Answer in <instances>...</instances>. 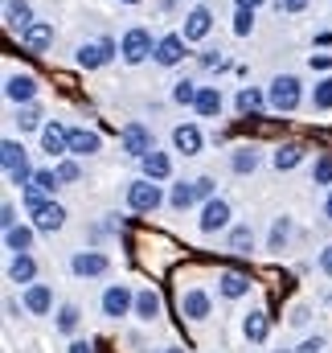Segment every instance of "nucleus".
<instances>
[{
    "label": "nucleus",
    "instance_id": "obj_1",
    "mask_svg": "<svg viewBox=\"0 0 332 353\" xmlns=\"http://www.w3.org/2000/svg\"><path fill=\"white\" fill-rule=\"evenodd\" d=\"M267 103L279 111V115H287V111H295L300 107V79L295 74H279L271 90H267Z\"/></svg>",
    "mask_w": 332,
    "mask_h": 353
},
{
    "label": "nucleus",
    "instance_id": "obj_2",
    "mask_svg": "<svg viewBox=\"0 0 332 353\" xmlns=\"http://www.w3.org/2000/svg\"><path fill=\"white\" fill-rule=\"evenodd\" d=\"M160 201H165V197H160V185H156V181L144 176V181H132V185H127V205H132L136 214H152Z\"/></svg>",
    "mask_w": 332,
    "mask_h": 353
},
{
    "label": "nucleus",
    "instance_id": "obj_3",
    "mask_svg": "<svg viewBox=\"0 0 332 353\" xmlns=\"http://www.w3.org/2000/svg\"><path fill=\"white\" fill-rule=\"evenodd\" d=\"M119 54H123V62H132V66H140L148 54H152V33L148 29H127L123 33V41H119Z\"/></svg>",
    "mask_w": 332,
    "mask_h": 353
},
{
    "label": "nucleus",
    "instance_id": "obj_4",
    "mask_svg": "<svg viewBox=\"0 0 332 353\" xmlns=\"http://www.w3.org/2000/svg\"><path fill=\"white\" fill-rule=\"evenodd\" d=\"M119 144H123V152H127V157H136V161H144L148 152H156L152 132H148L144 123H127V128L119 132Z\"/></svg>",
    "mask_w": 332,
    "mask_h": 353
},
{
    "label": "nucleus",
    "instance_id": "obj_5",
    "mask_svg": "<svg viewBox=\"0 0 332 353\" xmlns=\"http://www.w3.org/2000/svg\"><path fill=\"white\" fill-rule=\"evenodd\" d=\"M103 312H107L111 321L136 312V296H132V288H127V283H111V288L103 292Z\"/></svg>",
    "mask_w": 332,
    "mask_h": 353
},
{
    "label": "nucleus",
    "instance_id": "obj_6",
    "mask_svg": "<svg viewBox=\"0 0 332 353\" xmlns=\"http://www.w3.org/2000/svg\"><path fill=\"white\" fill-rule=\"evenodd\" d=\"M111 58H115V41H111V37H98V41L79 46V66H86V70H98V66H107Z\"/></svg>",
    "mask_w": 332,
    "mask_h": 353
},
{
    "label": "nucleus",
    "instance_id": "obj_7",
    "mask_svg": "<svg viewBox=\"0 0 332 353\" xmlns=\"http://www.w3.org/2000/svg\"><path fill=\"white\" fill-rule=\"evenodd\" d=\"M226 226H230V201H226V197L205 201V210H201V230L214 234V230H226Z\"/></svg>",
    "mask_w": 332,
    "mask_h": 353
},
{
    "label": "nucleus",
    "instance_id": "obj_8",
    "mask_svg": "<svg viewBox=\"0 0 332 353\" xmlns=\"http://www.w3.org/2000/svg\"><path fill=\"white\" fill-rule=\"evenodd\" d=\"M209 308H214V300H209L201 288H189V292L180 296V316H185V321H209Z\"/></svg>",
    "mask_w": 332,
    "mask_h": 353
},
{
    "label": "nucleus",
    "instance_id": "obj_9",
    "mask_svg": "<svg viewBox=\"0 0 332 353\" xmlns=\"http://www.w3.org/2000/svg\"><path fill=\"white\" fill-rule=\"evenodd\" d=\"M209 29H214V12H209V8H193V12L185 17V33H180V37H185V41H201Z\"/></svg>",
    "mask_w": 332,
    "mask_h": 353
},
{
    "label": "nucleus",
    "instance_id": "obj_10",
    "mask_svg": "<svg viewBox=\"0 0 332 353\" xmlns=\"http://www.w3.org/2000/svg\"><path fill=\"white\" fill-rule=\"evenodd\" d=\"M41 144H45L50 157L70 152V128H62V123H45V128H41Z\"/></svg>",
    "mask_w": 332,
    "mask_h": 353
},
{
    "label": "nucleus",
    "instance_id": "obj_11",
    "mask_svg": "<svg viewBox=\"0 0 332 353\" xmlns=\"http://www.w3.org/2000/svg\"><path fill=\"white\" fill-rule=\"evenodd\" d=\"M218 292H222L226 300H242L250 292V275H242V271H222V275H218Z\"/></svg>",
    "mask_w": 332,
    "mask_h": 353
},
{
    "label": "nucleus",
    "instance_id": "obj_12",
    "mask_svg": "<svg viewBox=\"0 0 332 353\" xmlns=\"http://www.w3.org/2000/svg\"><path fill=\"white\" fill-rule=\"evenodd\" d=\"M70 267H74V275H103L107 267H111V259L107 255H98V251H79L74 259H70Z\"/></svg>",
    "mask_w": 332,
    "mask_h": 353
},
{
    "label": "nucleus",
    "instance_id": "obj_13",
    "mask_svg": "<svg viewBox=\"0 0 332 353\" xmlns=\"http://www.w3.org/2000/svg\"><path fill=\"white\" fill-rule=\"evenodd\" d=\"M21 41H25V50L41 54V50H50V41H54V25H50V21H37V25H29V29L21 33Z\"/></svg>",
    "mask_w": 332,
    "mask_h": 353
},
{
    "label": "nucleus",
    "instance_id": "obj_14",
    "mask_svg": "<svg viewBox=\"0 0 332 353\" xmlns=\"http://www.w3.org/2000/svg\"><path fill=\"white\" fill-rule=\"evenodd\" d=\"M25 308H29L33 316H45V312L54 308V292H50L45 283H29V288H25Z\"/></svg>",
    "mask_w": 332,
    "mask_h": 353
},
{
    "label": "nucleus",
    "instance_id": "obj_15",
    "mask_svg": "<svg viewBox=\"0 0 332 353\" xmlns=\"http://www.w3.org/2000/svg\"><path fill=\"white\" fill-rule=\"evenodd\" d=\"M180 58H185V37L180 33H168V37L156 41V62L160 66H176Z\"/></svg>",
    "mask_w": 332,
    "mask_h": 353
},
{
    "label": "nucleus",
    "instance_id": "obj_16",
    "mask_svg": "<svg viewBox=\"0 0 332 353\" xmlns=\"http://www.w3.org/2000/svg\"><path fill=\"white\" fill-rule=\"evenodd\" d=\"M4 94H8L12 103H25V107H29V99L37 94V79H33V74H12V79L4 83Z\"/></svg>",
    "mask_w": 332,
    "mask_h": 353
},
{
    "label": "nucleus",
    "instance_id": "obj_17",
    "mask_svg": "<svg viewBox=\"0 0 332 353\" xmlns=\"http://www.w3.org/2000/svg\"><path fill=\"white\" fill-rule=\"evenodd\" d=\"M62 222H66V210H62L58 201H45V205L33 210V226H37V230H58Z\"/></svg>",
    "mask_w": 332,
    "mask_h": 353
},
{
    "label": "nucleus",
    "instance_id": "obj_18",
    "mask_svg": "<svg viewBox=\"0 0 332 353\" xmlns=\"http://www.w3.org/2000/svg\"><path fill=\"white\" fill-rule=\"evenodd\" d=\"M98 132H86V128H70V152L74 157H94L98 152Z\"/></svg>",
    "mask_w": 332,
    "mask_h": 353
},
{
    "label": "nucleus",
    "instance_id": "obj_19",
    "mask_svg": "<svg viewBox=\"0 0 332 353\" xmlns=\"http://www.w3.org/2000/svg\"><path fill=\"white\" fill-rule=\"evenodd\" d=\"M304 152H308V148H304V144H295V140H291V144H279V148H275V157H271V161H275V169H279V173H287V169H295V165H300V161H304Z\"/></svg>",
    "mask_w": 332,
    "mask_h": 353
},
{
    "label": "nucleus",
    "instance_id": "obj_20",
    "mask_svg": "<svg viewBox=\"0 0 332 353\" xmlns=\"http://www.w3.org/2000/svg\"><path fill=\"white\" fill-rule=\"evenodd\" d=\"M4 17H8V25H12V29H21V33H25L29 25H37V21H33V8H29V0H8Z\"/></svg>",
    "mask_w": 332,
    "mask_h": 353
},
{
    "label": "nucleus",
    "instance_id": "obj_21",
    "mask_svg": "<svg viewBox=\"0 0 332 353\" xmlns=\"http://www.w3.org/2000/svg\"><path fill=\"white\" fill-rule=\"evenodd\" d=\"M136 316H140V321H148V325H152V321L160 316V296H156L152 288L136 292Z\"/></svg>",
    "mask_w": 332,
    "mask_h": 353
},
{
    "label": "nucleus",
    "instance_id": "obj_22",
    "mask_svg": "<svg viewBox=\"0 0 332 353\" xmlns=\"http://www.w3.org/2000/svg\"><path fill=\"white\" fill-rule=\"evenodd\" d=\"M172 144H176L185 157H193V152H201V132H197L193 123H185V128H176V132H172Z\"/></svg>",
    "mask_w": 332,
    "mask_h": 353
},
{
    "label": "nucleus",
    "instance_id": "obj_23",
    "mask_svg": "<svg viewBox=\"0 0 332 353\" xmlns=\"http://www.w3.org/2000/svg\"><path fill=\"white\" fill-rule=\"evenodd\" d=\"M140 165H144V176H148V181H165V176L172 173V161H168L165 152H148Z\"/></svg>",
    "mask_w": 332,
    "mask_h": 353
},
{
    "label": "nucleus",
    "instance_id": "obj_24",
    "mask_svg": "<svg viewBox=\"0 0 332 353\" xmlns=\"http://www.w3.org/2000/svg\"><path fill=\"white\" fill-rule=\"evenodd\" d=\"M242 333H247V341H267V333H271V321H267V312H250L247 321H242Z\"/></svg>",
    "mask_w": 332,
    "mask_h": 353
},
{
    "label": "nucleus",
    "instance_id": "obj_25",
    "mask_svg": "<svg viewBox=\"0 0 332 353\" xmlns=\"http://www.w3.org/2000/svg\"><path fill=\"white\" fill-rule=\"evenodd\" d=\"M33 275H37L33 255H17V259H12V267H8V279H12V283H33Z\"/></svg>",
    "mask_w": 332,
    "mask_h": 353
},
{
    "label": "nucleus",
    "instance_id": "obj_26",
    "mask_svg": "<svg viewBox=\"0 0 332 353\" xmlns=\"http://www.w3.org/2000/svg\"><path fill=\"white\" fill-rule=\"evenodd\" d=\"M0 161H4V173H12V169L29 165V161H25V148H21L17 140H4V144H0Z\"/></svg>",
    "mask_w": 332,
    "mask_h": 353
},
{
    "label": "nucleus",
    "instance_id": "obj_27",
    "mask_svg": "<svg viewBox=\"0 0 332 353\" xmlns=\"http://www.w3.org/2000/svg\"><path fill=\"white\" fill-rule=\"evenodd\" d=\"M168 201H172V210H189V205L197 201V185H193V181H180V185H172Z\"/></svg>",
    "mask_w": 332,
    "mask_h": 353
},
{
    "label": "nucleus",
    "instance_id": "obj_28",
    "mask_svg": "<svg viewBox=\"0 0 332 353\" xmlns=\"http://www.w3.org/2000/svg\"><path fill=\"white\" fill-rule=\"evenodd\" d=\"M4 243H8V251L25 255V251L33 247V230H29V226H12V230H4Z\"/></svg>",
    "mask_w": 332,
    "mask_h": 353
},
{
    "label": "nucleus",
    "instance_id": "obj_29",
    "mask_svg": "<svg viewBox=\"0 0 332 353\" xmlns=\"http://www.w3.org/2000/svg\"><path fill=\"white\" fill-rule=\"evenodd\" d=\"M218 111H222V90L201 87V94H197V115H218Z\"/></svg>",
    "mask_w": 332,
    "mask_h": 353
},
{
    "label": "nucleus",
    "instance_id": "obj_30",
    "mask_svg": "<svg viewBox=\"0 0 332 353\" xmlns=\"http://www.w3.org/2000/svg\"><path fill=\"white\" fill-rule=\"evenodd\" d=\"M287 239H291V218H275V226H271V251H283L287 247Z\"/></svg>",
    "mask_w": 332,
    "mask_h": 353
},
{
    "label": "nucleus",
    "instance_id": "obj_31",
    "mask_svg": "<svg viewBox=\"0 0 332 353\" xmlns=\"http://www.w3.org/2000/svg\"><path fill=\"white\" fill-rule=\"evenodd\" d=\"M230 169H234V173H254V169H258V152H250V148H238V152H234V157H230Z\"/></svg>",
    "mask_w": 332,
    "mask_h": 353
},
{
    "label": "nucleus",
    "instance_id": "obj_32",
    "mask_svg": "<svg viewBox=\"0 0 332 353\" xmlns=\"http://www.w3.org/2000/svg\"><path fill=\"white\" fill-rule=\"evenodd\" d=\"M250 247H254V230H250V226H234V230H230V251L250 255Z\"/></svg>",
    "mask_w": 332,
    "mask_h": 353
},
{
    "label": "nucleus",
    "instance_id": "obj_33",
    "mask_svg": "<svg viewBox=\"0 0 332 353\" xmlns=\"http://www.w3.org/2000/svg\"><path fill=\"white\" fill-rule=\"evenodd\" d=\"M79 321H83L79 304H62V308H58V329H62V333H74V329H79Z\"/></svg>",
    "mask_w": 332,
    "mask_h": 353
},
{
    "label": "nucleus",
    "instance_id": "obj_34",
    "mask_svg": "<svg viewBox=\"0 0 332 353\" xmlns=\"http://www.w3.org/2000/svg\"><path fill=\"white\" fill-rule=\"evenodd\" d=\"M312 107H316V111H332V79H320V83H316Z\"/></svg>",
    "mask_w": 332,
    "mask_h": 353
},
{
    "label": "nucleus",
    "instance_id": "obj_35",
    "mask_svg": "<svg viewBox=\"0 0 332 353\" xmlns=\"http://www.w3.org/2000/svg\"><path fill=\"white\" fill-rule=\"evenodd\" d=\"M58 185H62L58 169H37V173H33V189H41V193H54Z\"/></svg>",
    "mask_w": 332,
    "mask_h": 353
},
{
    "label": "nucleus",
    "instance_id": "obj_36",
    "mask_svg": "<svg viewBox=\"0 0 332 353\" xmlns=\"http://www.w3.org/2000/svg\"><path fill=\"white\" fill-rule=\"evenodd\" d=\"M197 94H201V87H197V83H189V79L172 87V99H176V103H185V107H197Z\"/></svg>",
    "mask_w": 332,
    "mask_h": 353
},
{
    "label": "nucleus",
    "instance_id": "obj_37",
    "mask_svg": "<svg viewBox=\"0 0 332 353\" xmlns=\"http://www.w3.org/2000/svg\"><path fill=\"white\" fill-rule=\"evenodd\" d=\"M258 107H262V94H258L254 87H242V90H238V111H242V115H254Z\"/></svg>",
    "mask_w": 332,
    "mask_h": 353
},
{
    "label": "nucleus",
    "instance_id": "obj_38",
    "mask_svg": "<svg viewBox=\"0 0 332 353\" xmlns=\"http://www.w3.org/2000/svg\"><path fill=\"white\" fill-rule=\"evenodd\" d=\"M37 123H41V115H37V107H21V111H17V128H21V132H33Z\"/></svg>",
    "mask_w": 332,
    "mask_h": 353
},
{
    "label": "nucleus",
    "instance_id": "obj_39",
    "mask_svg": "<svg viewBox=\"0 0 332 353\" xmlns=\"http://www.w3.org/2000/svg\"><path fill=\"white\" fill-rule=\"evenodd\" d=\"M312 181H316V185H332V157H320V161H316Z\"/></svg>",
    "mask_w": 332,
    "mask_h": 353
},
{
    "label": "nucleus",
    "instance_id": "obj_40",
    "mask_svg": "<svg viewBox=\"0 0 332 353\" xmlns=\"http://www.w3.org/2000/svg\"><path fill=\"white\" fill-rule=\"evenodd\" d=\"M250 25H254V12H250V8H238V17H234V33H238V37H247Z\"/></svg>",
    "mask_w": 332,
    "mask_h": 353
},
{
    "label": "nucleus",
    "instance_id": "obj_41",
    "mask_svg": "<svg viewBox=\"0 0 332 353\" xmlns=\"http://www.w3.org/2000/svg\"><path fill=\"white\" fill-rule=\"evenodd\" d=\"M193 185H197V197H205V201H214V176H197Z\"/></svg>",
    "mask_w": 332,
    "mask_h": 353
},
{
    "label": "nucleus",
    "instance_id": "obj_42",
    "mask_svg": "<svg viewBox=\"0 0 332 353\" xmlns=\"http://www.w3.org/2000/svg\"><path fill=\"white\" fill-rule=\"evenodd\" d=\"M58 176H62V181H79V165H74V161H62V165H58Z\"/></svg>",
    "mask_w": 332,
    "mask_h": 353
},
{
    "label": "nucleus",
    "instance_id": "obj_43",
    "mask_svg": "<svg viewBox=\"0 0 332 353\" xmlns=\"http://www.w3.org/2000/svg\"><path fill=\"white\" fill-rule=\"evenodd\" d=\"M0 226H4V230L17 226V210H12V205H0Z\"/></svg>",
    "mask_w": 332,
    "mask_h": 353
},
{
    "label": "nucleus",
    "instance_id": "obj_44",
    "mask_svg": "<svg viewBox=\"0 0 332 353\" xmlns=\"http://www.w3.org/2000/svg\"><path fill=\"white\" fill-rule=\"evenodd\" d=\"M295 353H324V337H308V341H304Z\"/></svg>",
    "mask_w": 332,
    "mask_h": 353
},
{
    "label": "nucleus",
    "instance_id": "obj_45",
    "mask_svg": "<svg viewBox=\"0 0 332 353\" xmlns=\"http://www.w3.org/2000/svg\"><path fill=\"white\" fill-rule=\"evenodd\" d=\"M308 0H279V12H304Z\"/></svg>",
    "mask_w": 332,
    "mask_h": 353
},
{
    "label": "nucleus",
    "instance_id": "obj_46",
    "mask_svg": "<svg viewBox=\"0 0 332 353\" xmlns=\"http://www.w3.org/2000/svg\"><path fill=\"white\" fill-rule=\"evenodd\" d=\"M332 66V54H312V70H329Z\"/></svg>",
    "mask_w": 332,
    "mask_h": 353
},
{
    "label": "nucleus",
    "instance_id": "obj_47",
    "mask_svg": "<svg viewBox=\"0 0 332 353\" xmlns=\"http://www.w3.org/2000/svg\"><path fill=\"white\" fill-rule=\"evenodd\" d=\"M320 271H324V275H332V247H324V251H320Z\"/></svg>",
    "mask_w": 332,
    "mask_h": 353
},
{
    "label": "nucleus",
    "instance_id": "obj_48",
    "mask_svg": "<svg viewBox=\"0 0 332 353\" xmlns=\"http://www.w3.org/2000/svg\"><path fill=\"white\" fill-rule=\"evenodd\" d=\"M291 325H308V308H295L291 312Z\"/></svg>",
    "mask_w": 332,
    "mask_h": 353
},
{
    "label": "nucleus",
    "instance_id": "obj_49",
    "mask_svg": "<svg viewBox=\"0 0 332 353\" xmlns=\"http://www.w3.org/2000/svg\"><path fill=\"white\" fill-rule=\"evenodd\" d=\"M70 353H94V350H90V341H74V345H70Z\"/></svg>",
    "mask_w": 332,
    "mask_h": 353
},
{
    "label": "nucleus",
    "instance_id": "obj_50",
    "mask_svg": "<svg viewBox=\"0 0 332 353\" xmlns=\"http://www.w3.org/2000/svg\"><path fill=\"white\" fill-rule=\"evenodd\" d=\"M258 4H262V0H238V8H250V12H254Z\"/></svg>",
    "mask_w": 332,
    "mask_h": 353
},
{
    "label": "nucleus",
    "instance_id": "obj_51",
    "mask_svg": "<svg viewBox=\"0 0 332 353\" xmlns=\"http://www.w3.org/2000/svg\"><path fill=\"white\" fill-rule=\"evenodd\" d=\"M324 214H329V218H332V193H329V201H324Z\"/></svg>",
    "mask_w": 332,
    "mask_h": 353
},
{
    "label": "nucleus",
    "instance_id": "obj_52",
    "mask_svg": "<svg viewBox=\"0 0 332 353\" xmlns=\"http://www.w3.org/2000/svg\"><path fill=\"white\" fill-rule=\"evenodd\" d=\"M123 4H140V0H123Z\"/></svg>",
    "mask_w": 332,
    "mask_h": 353
},
{
    "label": "nucleus",
    "instance_id": "obj_53",
    "mask_svg": "<svg viewBox=\"0 0 332 353\" xmlns=\"http://www.w3.org/2000/svg\"><path fill=\"white\" fill-rule=\"evenodd\" d=\"M168 353H185V350H168Z\"/></svg>",
    "mask_w": 332,
    "mask_h": 353
},
{
    "label": "nucleus",
    "instance_id": "obj_54",
    "mask_svg": "<svg viewBox=\"0 0 332 353\" xmlns=\"http://www.w3.org/2000/svg\"><path fill=\"white\" fill-rule=\"evenodd\" d=\"M279 353H283V350H279Z\"/></svg>",
    "mask_w": 332,
    "mask_h": 353
}]
</instances>
